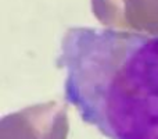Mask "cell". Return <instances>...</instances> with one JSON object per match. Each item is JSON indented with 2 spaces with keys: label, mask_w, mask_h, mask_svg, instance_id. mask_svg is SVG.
I'll return each mask as SVG.
<instances>
[{
  "label": "cell",
  "mask_w": 158,
  "mask_h": 139,
  "mask_svg": "<svg viewBox=\"0 0 158 139\" xmlns=\"http://www.w3.org/2000/svg\"><path fill=\"white\" fill-rule=\"evenodd\" d=\"M58 64L85 123L108 139H158V35L71 28Z\"/></svg>",
  "instance_id": "6da1fadb"
}]
</instances>
